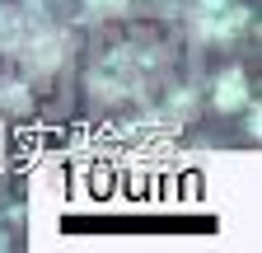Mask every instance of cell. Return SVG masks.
I'll list each match as a JSON object with an SVG mask.
<instances>
[{
  "instance_id": "7a4b0ae2",
  "label": "cell",
  "mask_w": 262,
  "mask_h": 253,
  "mask_svg": "<svg viewBox=\"0 0 262 253\" xmlns=\"http://www.w3.org/2000/svg\"><path fill=\"white\" fill-rule=\"evenodd\" d=\"M192 28L206 43H229L248 28V5L244 0H192Z\"/></svg>"
},
{
  "instance_id": "6da1fadb",
  "label": "cell",
  "mask_w": 262,
  "mask_h": 253,
  "mask_svg": "<svg viewBox=\"0 0 262 253\" xmlns=\"http://www.w3.org/2000/svg\"><path fill=\"white\" fill-rule=\"evenodd\" d=\"M164 56L155 47H141V43H126V47H113L94 61L89 71V89L94 99L103 103H122V99H136V94H145V85L159 75Z\"/></svg>"
},
{
  "instance_id": "5b68a950",
  "label": "cell",
  "mask_w": 262,
  "mask_h": 253,
  "mask_svg": "<svg viewBox=\"0 0 262 253\" xmlns=\"http://www.w3.org/2000/svg\"><path fill=\"white\" fill-rule=\"evenodd\" d=\"M0 244H5V239H0Z\"/></svg>"
},
{
  "instance_id": "277c9868",
  "label": "cell",
  "mask_w": 262,
  "mask_h": 253,
  "mask_svg": "<svg viewBox=\"0 0 262 253\" xmlns=\"http://www.w3.org/2000/svg\"><path fill=\"white\" fill-rule=\"evenodd\" d=\"M131 10V0H84V19H117Z\"/></svg>"
},
{
  "instance_id": "3957f363",
  "label": "cell",
  "mask_w": 262,
  "mask_h": 253,
  "mask_svg": "<svg viewBox=\"0 0 262 253\" xmlns=\"http://www.w3.org/2000/svg\"><path fill=\"white\" fill-rule=\"evenodd\" d=\"M248 75L239 71V66H225L220 75H215V85H211V103H215V113H239V108H248Z\"/></svg>"
}]
</instances>
